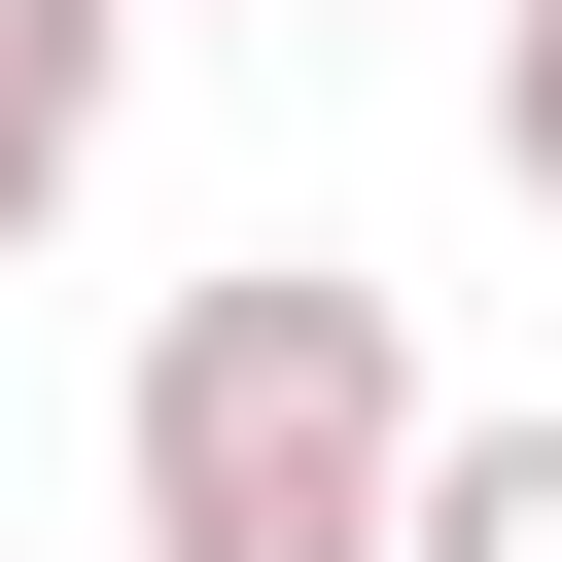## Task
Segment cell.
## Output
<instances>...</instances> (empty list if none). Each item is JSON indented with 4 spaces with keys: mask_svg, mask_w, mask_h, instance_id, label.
I'll return each instance as SVG.
<instances>
[{
    "mask_svg": "<svg viewBox=\"0 0 562 562\" xmlns=\"http://www.w3.org/2000/svg\"><path fill=\"white\" fill-rule=\"evenodd\" d=\"M105 492H140V562H386V492H422V316H386L351 246L176 281L140 386H105Z\"/></svg>",
    "mask_w": 562,
    "mask_h": 562,
    "instance_id": "obj_1",
    "label": "cell"
},
{
    "mask_svg": "<svg viewBox=\"0 0 562 562\" xmlns=\"http://www.w3.org/2000/svg\"><path fill=\"white\" fill-rule=\"evenodd\" d=\"M105 70H140V0H0V246L105 176Z\"/></svg>",
    "mask_w": 562,
    "mask_h": 562,
    "instance_id": "obj_2",
    "label": "cell"
},
{
    "mask_svg": "<svg viewBox=\"0 0 562 562\" xmlns=\"http://www.w3.org/2000/svg\"><path fill=\"white\" fill-rule=\"evenodd\" d=\"M386 562H562V422H422V492H386Z\"/></svg>",
    "mask_w": 562,
    "mask_h": 562,
    "instance_id": "obj_3",
    "label": "cell"
},
{
    "mask_svg": "<svg viewBox=\"0 0 562 562\" xmlns=\"http://www.w3.org/2000/svg\"><path fill=\"white\" fill-rule=\"evenodd\" d=\"M492 176L562 211V0H492Z\"/></svg>",
    "mask_w": 562,
    "mask_h": 562,
    "instance_id": "obj_4",
    "label": "cell"
}]
</instances>
